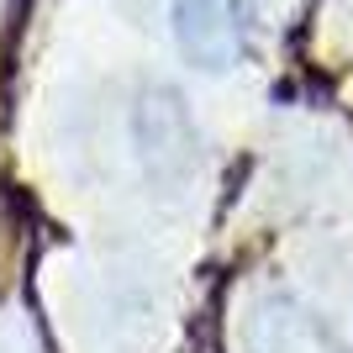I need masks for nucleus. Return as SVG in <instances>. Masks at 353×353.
I'll use <instances>...</instances> for the list:
<instances>
[{
	"mask_svg": "<svg viewBox=\"0 0 353 353\" xmlns=\"http://www.w3.org/2000/svg\"><path fill=\"white\" fill-rule=\"evenodd\" d=\"M179 53L201 69H227L243 53V11L237 0H174L169 6Z\"/></svg>",
	"mask_w": 353,
	"mask_h": 353,
	"instance_id": "f257e3e1",
	"label": "nucleus"
}]
</instances>
